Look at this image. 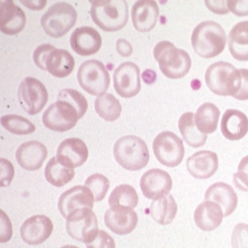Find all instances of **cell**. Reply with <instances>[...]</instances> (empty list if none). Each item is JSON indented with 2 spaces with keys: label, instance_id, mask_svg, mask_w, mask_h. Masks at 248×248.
Listing matches in <instances>:
<instances>
[{
  "label": "cell",
  "instance_id": "6da1fadb",
  "mask_svg": "<svg viewBox=\"0 0 248 248\" xmlns=\"http://www.w3.org/2000/svg\"><path fill=\"white\" fill-rule=\"evenodd\" d=\"M227 39L226 32L218 23L204 21L193 31L191 44L197 55L204 59H212L224 51Z\"/></svg>",
  "mask_w": 248,
  "mask_h": 248
},
{
  "label": "cell",
  "instance_id": "7a4b0ae2",
  "mask_svg": "<svg viewBox=\"0 0 248 248\" xmlns=\"http://www.w3.org/2000/svg\"><path fill=\"white\" fill-rule=\"evenodd\" d=\"M93 22L104 31L115 32L126 26L129 19L128 4L125 0L90 1Z\"/></svg>",
  "mask_w": 248,
  "mask_h": 248
},
{
  "label": "cell",
  "instance_id": "3957f363",
  "mask_svg": "<svg viewBox=\"0 0 248 248\" xmlns=\"http://www.w3.org/2000/svg\"><path fill=\"white\" fill-rule=\"evenodd\" d=\"M154 56L161 72L170 79L185 78L192 66L189 54L169 41L158 43L154 49Z\"/></svg>",
  "mask_w": 248,
  "mask_h": 248
},
{
  "label": "cell",
  "instance_id": "277c9868",
  "mask_svg": "<svg viewBox=\"0 0 248 248\" xmlns=\"http://www.w3.org/2000/svg\"><path fill=\"white\" fill-rule=\"evenodd\" d=\"M209 90L220 96H234L242 84V75L232 63L218 62L209 66L205 73Z\"/></svg>",
  "mask_w": 248,
  "mask_h": 248
},
{
  "label": "cell",
  "instance_id": "5b68a950",
  "mask_svg": "<svg viewBox=\"0 0 248 248\" xmlns=\"http://www.w3.org/2000/svg\"><path fill=\"white\" fill-rule=\"evenodd\" d=\"M113 153L119 165L127 170H140L150 161L147 144L137 136H125L117 140Z\"/></svg>",
  "mask_w": 248,
  "mask_h": 248
},
{
  "label": "cell",
  "instance_id": "8992f818",
  "mask_svg": "<svg viewBox=\"0 0 248 248\" xmlns=\"http://www.w3.org/2000/svg\"><path fill=\"white\" fill-rule=\"evenodd\" d=\"M33 61L40 69L59 78L70 76L76 64L71 53L51 45H42L37 47L33 53Z\"/></svg>",
  "mask_w": 248,
  "mask_h": 248
},
{
  "label": "cell",
  "instance_id": "52a82bcc",
  "mask_svg": "<svg viewBox=\"0 0 248 248\" xmlns=\"http://www.w3.org/2000/svg\"><path fill=\"white\" fill-rule=\"evenodd\" d=\"M77 10L69 3L58 2L52 5L41 18L43 30L52 38H61L76 25Z\"/></svg>",
  "mask_w": 248,
  "mask_h": 248
},
{
  "label": "cell",
  "instance_id": "ba28073f",
  "mask_svg": "<svg viewBox=\"0 0 248 248\" xmlns=\"http://www.w3.org/2000/svg\"><path fill=\"white\" fill-rule=\"evenodd\" d=\"M80 87L94 96L106 94L110 85V76L106 66L99 61L91 60L83 62L78 72Z\"/></svg>",
  "mask_w": 248,
  "mask_h": 248
},
{
  "label": "cell",
  "instance_id": "9c48e42d",
  "mask_svg": "<svg viewBox=\"0 0 248 248\" xmlns=\"http://www.w3.org/2000/svg\"><path fill=\"white\" fill-rule=\"evenodd\" d=\"M153 150L158 162L168 168L179 166L186 154L183 140L170 131L162 132L155 138Z\"/></svg>",
  "mask_w": 248,
  "mask_h": 248
},
{
  "label": "cell",
  "instance_id": "30bf717a",
  "mask_svg": "<svg viewBox=\"0 0 248 248\" xmlns=\"http://www.w3.org/2000/svg\"><path fill=\"white\" fill-rule=\"evenodd\" d=\"M79 119L78 109L62 99H58L56 103L49 106L43 115L44 125L49 130L60 133L74 128Z\"/></svg>",
  "mask_w": 248,
  "mask_h": 248
},
{
  "label": "cell",
  "instance_id": "8fae6325",
  "mask_svg": "<svg viewBox=\"0 0 248 248\" xmlns=\"http://www.w3.org/2000/svg\"><path fill=\"white\" fill-rule=\"evenodd\" d=\"M18 100L23 109L30 115L40 113L48 101L45 85L36 78H26L19 85Z\"/></svg>",
  "mask_w": 248,
  "mask_h": 248
},
{
  "label": "cell",
  "instance_id": "7c38bea8",
  "mask_svg": "<svg viewBox=\"0 0 248 248\" xmlns=\"http://www.w3.org/2000/svg\"><path fill=\"white\" fill-rule=\"evenodd\" d=\"M66 231L73 239L87 244L98 231L97 217L91 209H78L67 217Z\"/></svg>",
  "mask_w": 248,
  "mask_h": 248
},
{
  "label": "cell",
  "instance_id": "4fadbf2b",
  "mask_svg": "<svg viewBox=\"0 0 248 248\" xmlns=\"http://www.w3.org/2000/svg\"><path fill=\"white\" fill-rule=\"evenodd\" d=\"M113 80L115 91L124 98H132L140 93V68L134 62H124L119 65L114 71Z\"/></svg>",
  "mask_w": 248,
  "mask_h": 248
},
{
  "label": "cell",
  "instance_id": "5bb4252c",
  "mask_svg": "<svg viewBox=\"0 0 248 248\" xmlns=\"http://www.w3.org/2000/svg\"><path fill=\"white\" fill-rule=\"evenodd\" d=\"M140 188L145 198L156 201L170 195L172 179L167 171L160 169L150 170L141 177Z\"/></svg>",
  "mask_w": 248,
  "mask_h": 248
},
{
  "label": "cell",
  "instance_id": "9a60e30c",
  "mask_svg": "<svg viewBox=\"0 0 248 248\" xmlns=\"http://www.w3.org/2000/svg\"><path fill=\"white\" fill-rule=\"evenodd\" d=\"M94 202L93 192L87 186H74L62 193L58 208L62 217L67 219L70 214L78 209L88 208L93 210Z\"/></svg>",
  "mask_w": 248,
  "mask_h": 248
},
{
  "label": "cell",
  "instance_id": "2e32d148",
  "mask_svg": "<svg viewBox=\"0 0 248 248\" xmlns=\"http://www.w3.org/2000/svg\"><path fill=\"white\" fill-rule=\"evenodd\" d=\"M139 222L138 214L132 208L113 206L105 214V224L112 232L126 235L132 232Z\"/></svg>",
  "mask_w": 248,
  "mask_h": 248
},
{
  "label": "cell",
  "instance_id": "e0dca14e",
  "mask_svg": "<svg viewBox=\"0 0 248 248\" xmlns=\"http://www.w3.org/2000/svg\"><path fill=\"white\" fill-rule=\"evenodd\" d=\"M54 225L49 217L42 215L28 218L22 225L20 233L23 241L31 246H38L51 236Z\"/></svg>",
  "mask_w": 248,
  "mask_h": 248
},
{
  "label": "cell",
  "instance_id": "ac0fdd59",
  "mask_svg": "<svg viewBox=\"0 0 248 248\" xmlns=\"http://www.w3.org/2000/svg\"><path fill=\"white\" fill-rule=\"evenodd\" d=\"M89 157V149L86 143L78 138L63 140L58 148L57 158L62 165L76 169L85 164Z\"/></svg>",
  "mask_w": 248,
  "mask_h": 248
},
{
  "label": "cell",
  "instance_id": "d6986e66",
  "mask_svg": "<svg viewBox=\"0 0 248 248\" xmlns=\"http://www.w3.org/2000/svg\"><path fill=\"white\" fill-rule=\"evenodd\" d=\"M16 161L26 170H38L47 157L46 147L40 141L23 143L16 151Z\"/></svg>",
  "mask_w": 248,
  "mask_h": 248
},
{
  "label": "cell",
  "instance_id": "ffe728a7",
  "mask_svg": "<svg viewBox=\"0 0 248 248\" xmlns=\"http://www.w3.org/2000/svg\"><path fill=\"white\" fill-rule=\"evenodd\" d=\"M218 156L211 151L198 152L191 155L186 162V168L190 175L199 180L213 177L218 170Z\"/></svg>",
  "mask_w": 248,
  "mask_h": 248
},
{
  "label": "cell",
  "instance_id": "44dd1931",
  "mask_svg": "<svg viewBox=\"0 0 248 248\" xmlns=\"http://www.w3.org/2000/svg\"><path fill=\"white\" fill-rule=\"evenodd\" d=\"M70 45L77 54L87 57L96 54L101 49L102 37L93 28L81 27L72 33Z\"/></svg>",
  "mask_w": 248,
  "mask_h": 248
},
{
  "label": "cell",
  "instance_id": "7402d4cb",
  "mask_svg": "<svg viewBox=\"0 0 248 248\" xmlns=\"http://www.w3.org/2000/svg\"><path fill=\"white\" fill-rule=\"evenodd\" d=\"M27 17L14 1L0 2V30L7 35H16L24 30Z\"/></svg>",
  "mask_w": 248,
  "mask_h": 248
},
{
  "label": "cell",
  "instance_id": "603a6c76",
  "mask_svg": "<svg viewBox=\"0 0 248 248\" xmlns=\"http://www.w3.org/2000/svg\"><path fill=\"white\" fill-rule=\"evenodd\" d=\"M159 17V7L154 0L137 1L132 8V22L140 32L152 31Z\"/></svg>",
  "mask_w": 248,
  "mask_h": 248
},
{
  "label": "cell",
  "instance_id": "cb8c5ba5",
  "mask_svg": "<svg viewBox=\"0 0 248 248\" xmlns=\"http://www.w3.org/2000/svg\"><path fill=\"white\" fill-rule=\"evenodd\" d=\"M221 132L227 140L232 141L244 139L248 133V118L237 109H227L222 117Z\"/></svg>",
  "mask_w": 248,
  "mask_h": 248
},
{
  "label": "cell",
  "instance_id": "d4e9b609",
  "mask_svg": "<svg viewBox=\"0 0 248 248\" xmlns=\"http://www.w3.org/2000/svg\"><path fill=\"white\" fill-rule=\"evenodd\" d=\"M204 199L205 201H211L220 205L224 217L232 215L238 205V196L234 188L226 183L212 185L207 189Z\"/></svg>",
  "mask_w": 248,
  "mask_h": 248
},
{
  "label": "cell",
  "instance_id": "484cf974",
  "mask_svg": "<svg viewBox=\"0 0 248 248\" xmlns=\"http://www.w3.org/2000/svg\"><path fill=\"white\" fill-rule=\"evenodd\" d=\"M224 213L220 205L211 201L201 203L195 213L194 220L199 229L204 232H213L222 224Z\"/></svg>",
  "mask_w": 248,
  "mask_h": 248
},
{
  "label": "cell",
  "instance_id": "4316f807",
  "mask_svg": "<svg viewBox=\"0 0 248 248\" xmlns=\"http://www.w3.org/2000/svg\"><path fill=\"white\" fill-rule=\"evenodd\" d=\"M228 46L233 58L248 62V21L236 24L228 36Z\"/></svg>",
  "mask_w": 248,
  "mask_h": 248
},
{
  "label": "cell",
  "instance_id": "83f0119b",
  "mask_svg": "<svg viewBox=\"0 0 248 248\" xmlns=\"http://www.w3.org/2000/svg\"><path fill=\"white\" fill-rule=\"evenodd\" d=\"M179 130L186 144L192 148H200L205 145L208 136L199 131L195 123V115L192 112H186L180 117Z\"/></svg>",
  "mask_w": 248,
  "mask_h": 248
},
{
  "label": "cell",
  "instance_id": "f1b7e54d",
  "mask_svg": "<svg viewBox=\"0 0 248 248\" xmlns=\"http://www.w3.org/2000/svg\"><path fill=\"white\" fill-rule=\"evenodd\" d=\"M177 212L178 205L171 195L154 201L150 207L151 217L155 222L163 226L170 224L177 216Z\"/></svg>",
  "mask_w": 248,
  "mask_h": 248
},
{
  "label": "cell",
  "instance_id": "f546056e",
  "mask_svg": "<svg viewBox=\"0 0 248 248\" xmlns=\"http://www.w3.org/2000/svg\"><path fill=\"white\" fill-rule=\"evenodd\" d=\"M220 118V110L212 103H204L195 115V123L199 131L204 134H213L217 131Z\"/></svg>",
  "mask_w": 248,
  "mask_h": 248
},
{
  "label": "cell",
  "instance_id": "4dcf8cb0",
  "mask_svg": "<svg viewBox=\"0 0 248 248\" xmlns=\"http://www.w3.org/2000/svg\"><path fill=\"white\" fill-rule=\"evenodd\" d=\"M76 172L59 161L57 156L51 158L45 170V177L47 182L56 187H62L68 185L74 178Z\"/></svg>",
  "mask_w": 248,
  "mask_h": 248
},
{
  "label": "cell",
  "instance_id": "1f68e13d",
  "mask_svg": "<svg viewBox=\"0 0 248 248\" xmlns=\"http://www.w3.org/2000/svg\"><path fill=\"white\" fill-rule=\"evenodd\" d=\"M94 108L96 113L107 122L117 121L123 110L120 101L110 93L99 96L95 100Z\"/></svg>",
  "mask_w": 248,
  "mask_h": 248
},
{
  "label": "cell",
  "instance_id": "d6a6232c",
  "mask_svg": "<svg viewBox=\"0 0 248 248\" xmlns=\"http://www.w3.org/2000/svg\"><path fill=\"white\" fill-rule=\"evenodd\" d=\"M108 204L113 206H124L136 208L139 204V196L136 189L130 185H121L114 188L108 199Z\"/></svg>",
  "mask_w": 248,
  "mask_h": 248
},
{
  "label": "cell",
  "instance_id": "836d02e7",
  "mask_svg": "<svg viewBox=\"0 0 248 248\" xmlns=\"http://www.w3.org/2000/svg\"><path fill=\"white\" fill-rule=\"evenodd\" d=\"M0 121L2 127L14 135H29L32 134L36 130L35 125L32 124L31 121L22 116H18L15 114L2 116Z\"/></svg>",
  "mask_w": 248,
  "mask_h": 248
},
{
  "label": "cell",
  "instance_id": "e575fe53",
  "mask_svg": "<svg viewBox=\"0 0 248 248\" xmlns=\"http://www.w3.org/2000/svg\"><path fill=\"white\" fill-rule=\"evenodd\" d=\"M85 186L93 192L95 202H101L105 199L108 191L110 183L106 176L96 173L85 181Z\"/></svg>",
  "mask_w": 248,
  "mask_h": 248
},
{
  "label": "cell",
  "instance_id": "d590c367",
  "mask_svg": "<svg viewBox=\"0 0 248 248\" xmlns=\"http://www.w3.org/2000/svg\"><path fill=\"white\" fill-rule=\"evenodd\" d=\"M58 99H62L69 102L72 106H74L76 108L78 109L80 119L86 114L89 108V104L85 96L76 90H71V89L62 90L61 93H59Z\"/></svg>",
  "mask_w": 248,
  "mask_h": 248
},
{
  "label": "cell",
  "instance_id": "8d00e7d4",
  "mask_svg": "<svg viewBox=\"0 0 248 248\" xmlns=\"http://www.w3.org/2000/svg\"><path fill=\"white\" fill-rule=\"evenodd\" d=\"M86 246L87 248H116L114 239L107 232L101 230L97 231Z\"/></svg>",
  "mask_w": 248,
  "mask_h": 248
},
{
  "label": "cell",
  "instance_id": "74e56055",
  "mask_svg": "<svg viewBox=\"0 0 248 248\" xmlns=\"http://www.w3.org/2000/svg\"><path fill=\"white\" fill-rule=\"evenodd\" d=\"M232 248H248V225L239 223L233 229L232 234Z\"/></svg>",
  "mask_w": 248,
  "mask_h": 248
},
{
  "label": "cell",
  "instance_id": "f35d334b",
  "mask_svg": "<svg viewBox=\"0 0 248 248\" xmlns=\"http://www.w3.org/2000/svg\"><path fill=\"white\" fill-rule=\"evenodd\" d=\"M1 186L6 187L10 186L12 183L14 176H15V169L13 164L6 160L1 158Z\"/></svg>",
  "mask_w": 248,
  "mask_h": 248
},
{
  "label": "cell",
  "instance_id": "ab89813d",
  "mask_svg": "<svg viewBox=\"0 0 248 248\" xmlns=\"http://www.w3.org/2000/svg\"><path fill=\"white\" fill-rule=\"evenodd\" d=\"M228 8L235 16H248V0H229L227 1Z\"/></svg>",
  "mask_w": 248,
  "mask_h": 248
},
{
  "label": "cell",
  "instance_id": "60d3db41",
  "mask_svg": "<svg viewBox=\"0 0 248 248\" xmlns=\"http://www.w3.org/2000/svg\"><path fill=\"white\" fill-rule=\"evenodd\" d=\"M205 5L211 12L217 15L222 16L230 13L226 0H206Z\"/></svg>",
  "mask_w": 248,
  "mask_h": 248
},
{
  "label": "cell",
  "instance_id": "b9f144b4",
  "mask_svg": "<svg viewBox=\"0 0 248 248\" xmlns=\"http://www.w3.org/2000/svg\"><path fill=\"white\" fill-rule=\"evenodd\" d=\"M242 75V84L239 92L236 93L233 98L240 100V101H247L248 100V69H241L240 70Z\"/></svg>",
  "mask_w": 248,
  "mask_h": 248
},
{
  "label": "cell",
  "instance_id": "7bdbcfd3",
  "mask_svg": "<svg viewBox=\"0 0 248 248\" xmlns=\"http://www.w3.org/2000/svg\"><path fill=\"white\" fill-rule=\"evenodd\" d=\"M233 183L234 186L243 192H248V175L238 171L237 173L233 174Z\"/></svg>",
  "mask_w": 248,
  "mask_h": 248
},
{
  "label": "cell",
  "instance_id": "ee69618b",
  "mask_svg": "<svg viewBox=\"0 0 248 248\" xmlns=\"http://www.w3.org/2000/svg\"><path fill=\"white\" fill-rule=\"evenodd\" d=\"M116 48L118 53L123 57H130L133 54V47L131 46V44L124 39L118 40Z\"/></svg>",
  "mask_w": 248,
  "mask_h": 248
},
{
  "label": "cell",
  "instance_id": "f6af8a7d",
  "mask_svg": "<svg viewBox=\"0 0 248 248\" xmlns=\"http://www.w3.org/2000/svg\"><path fill=\"white\" fill-rule=\"evenodd\" d=\"M21 3L25 6H27L29 9L34 10V11H40L43 10L45 8V6L46 5V1H41V0H21Z\"/></svg>",
  "mask_w": 248,
  "mask_h": 248
},
{
  "label": "cell",
  "instance_id": "bcb514c9",
  "mask_svg": "<svg viewBox=\"0 0 248 248\" xmlns=\"http://www.w3.org/2000/svg\"><path fill=\"white\" fill-rule=\"evenodd\" d=\"M143 79L146 82V84L152 85L156 81V74L152 70H147L143 73Z\"/></svg>",
  "mask_w": 248,
  "mask_h": 248
},
{
  "label": "cell",
  "instance_id": "7dc6e473",
  "mask_svg": "<svg viewBox=\"0 0 248 248\" xmlns=\"http://www.w3.org/2000/svg\"><path fill=\"white\" fill-rule=\"evenodd\" d=\"M238 171L244 172L248 175V155L241 160V162L238 166Z\"/></svg>",
  "mask_w": 248,
  "mask_h": 248
},
{
  "label": "cell",
  "instance_id": "c3c4849f",
  "mask_svg": "<svg viewBox=\"0 0 248 248\" xmlns=\"http://www.w3.org/2000/svg\"><path fill=\"white\" fill-rule=\"evenodd\" d=\"M61 248H78V247H76V246H64V247H62Z\"/></svg>",
  "mask_w": 248,
  "mask_h": 248
}]
</instances>
